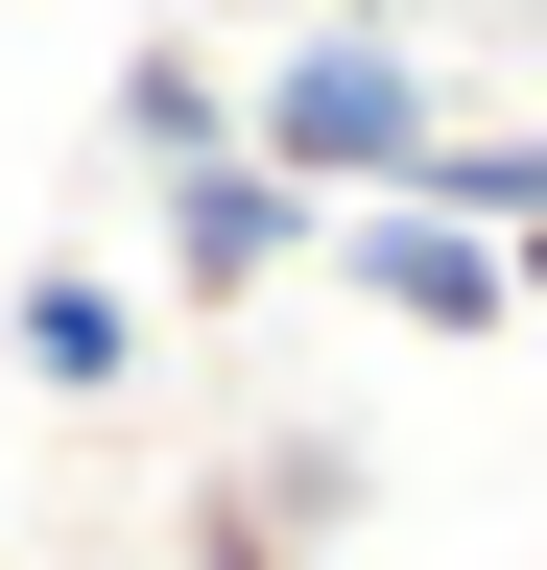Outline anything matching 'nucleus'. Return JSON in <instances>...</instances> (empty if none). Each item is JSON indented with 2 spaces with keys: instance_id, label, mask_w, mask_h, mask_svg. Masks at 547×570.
<instances>
[{
  "instance_id": "obj_1",
  "label": "nucleus",
  "mask_w": 547,
  "mask_h": 570,
  "mask_svg": "<svg viewBox=\"0 0 547 570\" xmlns=\"http://www.w3.org/2000/svg\"><path fill=\"white\" fill-rule=\"evenodd\" d=\"M429 142H452V71L404 48V24H286V48H238V167H262V190L381 214Z\"/></svg>"
},
{
  "instance_id": "obj_2",
  "label": "nucleus",
  "mask_w": 547,
  "mask_h": 570,
  "mask_svg": "<svg viewBox=\"0 0 547 570\" xmlns=\"http://www.w3.org/2000/svg\"><path fill=\"white\" fill-rule=\"evenodd\" d=\"M144 285H167V309H262V285H310V190H262L238 142L167 167V190H144Z\"/></svg>"
},
{
  "instance_id": "obj_3",
  "label": "nucleus",
  "mask_w": 547,
  "mask_h": 570,
  "mask_svg": "<svg viewBox=\"0 0 547 570\" xmlns=\"http://www.w3.org/2000/svg\"><path fill=\"white\" fill-rule=\"evenodd\" d=\"M310 262H333V309H381V333H524V285H500V238H452V214H310Z\"/></svg>"
},
{
  "instance_id": "obj_4",
  "label": "nucleus",
  "mask_w": 547,
  "mask_h": 570,
  "mask_svg": "<svg viewBox=\"0 0 547 570\" xmlns=\"http://www.w3.org/2000/svg\"><path fill=\"white\" fill-rule=\"evenodd\" d=\"M0 356H25L48 404H119V381H144V285H119V262H25V285H0Z\"/></svg>"
},
{
  "instance_id": "obj_5",
  "label": "nucleus",
  "mask_w": 547,
  "mask_h": 570,
  "mask_svg": "<svg viewBox=\"0 0 547 570\" xmlns=\"http://www.w3.org/2000/svg\"><path fill=\"white\" fill-rule=\"evenodd\" d=\"M215 142H238V48L215 24H144V48H119V167L167 190V167H215Z\"/></svg>"
},
{
  "instance_id": "obj_6",
  "label": "nucleus",
  "mask_w": 547,
  "mask_h": 570,
  "mask_svg": "<svg viewBox=\"0 0 547 570\" xmlns=\"http://www.w3.org/2000/svg\"><path fill=\"white\" fill-rule=\"evenodd\" d=\"M404 214H452V238H524V214H547V119H452L429 167H404Z\"/></svg>"
},
{
  "instance_id": "obj_7",
  "label": "nucleus",
  "mask_w": 547,
  "mask_h": 570,
  "mask_svg": "<svg viewBox=\"0 0 547 570\" xmlns=\"http://www.w3.org/2000/svg\"><path fill=\"white\" fill-rule=\"evenodd\" d=\"M191 24H215V48H238V24L286 48V24H404V0H191Z\"/></svg>"
},
{
  "instance_id": "obj_8",
  "label": "nucleus",
  "mask_w": 547,
  "mask_h": 570,
  "mask_svg": "<svg viewBox=\"0 0 547 570\" xmlns=\"http://www.w3.org/2000/svg\"><path fill=\"white\" fill-rule=\"evenodd\" d=\"M500 285H524V309H547V214H524V238H500Z\"/></svg>"
}]
</instances>
